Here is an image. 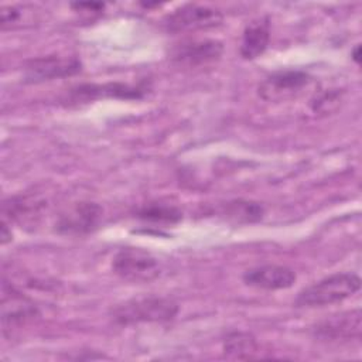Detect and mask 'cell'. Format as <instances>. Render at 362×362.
I'll use <instances>...</instances> for the list:
<instances>
[{
	"mask_svg": "<svg viewBox=\"0 0 362 362\" xmlns=\"http://www.w3.org/2000/svg\"><path fill=\"white\" fill-rule=\"evenodd\" d=\"M361 287V279L354 273H335L303 288L296 297L297 307H322L344 301Z\"/></svg>",
	"mask_w": 362,
	"mask_h": 362,
	"instance_id": "obj_1",
	"label": "cell"
},
{
	"mask_svg": "<svg viewBox=\"0 0 362 362\" xmlns=\"http://www.w3.org/2000/svg\"><path fill=\"white\" fill-rule=\"evenodd\" d=\"M178 313L174 300L158 296H148L129 300L113 308L112 315L117 324L130 325L137 322H165Z\"/></svg>",
	"mask_w": 362,
	"mask_h": 362,
	"instance_id": "obj_2",
	"label": "cell"
},
{
	"mask_svg": "<svg viewBox=\"0 0 362 362\" xmlns=\"http://www.w3.org/2000/svg\"><path fill=\"white\" fill-rule=\"evenodd\" d=\"M112 267L120 279L132 283H148L161 273L157 257L140 247L120 249L113 257Z\"/></svg>",
	"mask_w": 362,
	"mask_h": 362,
	"instance_id": "obj_3",
	"label": "cell"
},
{
	"mask_svg": "<svg viewBox=\"0 0 362 362\" xmlns=\"http://www.w3.org/2000/svg\"><path fill=\"white\" fill-rule=\"evenodd\" d=\"M1 327L6 337L24 328L38 317V307L13 286L3 284L1 291Z\"/></svg>",
	"mask_w": 362,
	"mask_h": 362,
	"instance_id": "obj_4",
	"label": "cell"
},
{
	"mask_svg": "<svg viewBox=\"0 0 362 362\" xmlns=\"http://www.w3.org/2000/svg\"><path fill=\"white\" fill-rule=\"evenodd\" d=\"M311 81L303 71H279L260 82L257 93L267 102H286L301 96Z\"/></svg>",
	"mask_w": 362,
	"mask_h": 362,
	"instance_id": "obj_5",
	"label": "cell"
},
{
	"mask_svg": "<svg viewBox=\"0 0 362 362\" xmlns=\"http://www.w3.org/2000/svg\"><path fill=\"white\" fill-rule=\"evenodd\" d=\"M222 13L216 8L199 4H185L168 14L164 24L171 33H188L216 27L222 23Z\"/></svg>",
	"mask_w": 362,
	"mask_h": 362,
	"instance_id": "obj_6",
	"label": "cell"
},
{
	"mask_svg": "<svg viewBox=\"0 0 362 362\" xmlns=\"http://www.w3.org/2000/svg\"><path fill=\"white\" fill-rule=\"evenodd\" d=\"M361 331L362 314L359 308L329 315L314 327V335L322 341L359 339Z\"/></svg>",
	"mask_w": 362,
	"mask_h": 362,
	"instance_id": "obj_7",
	"label": "cell"
},
{
	"mask_svg": "<svg viewBox=\"0 0 362 362\" xmlns=\"http://www.w3.org/2000/svg\"><path fill=\"white\" fill-rule=\"evenodd\" d=\"M102 218V208L95 202H76L58 216L57 230L62 235H85L92 232Z\"/></svg>",
	"mask_w": 362,
	"mask_h": 362,
	"instance_id": "obj_8",
	"label": "cell"
},
{
	"mask_svg": "<svg viewBox=\"0 0 362 362\" xmlns=\"http://www.w3.org/2000/svg\"><path fill=\"white\" fill-rule=\"evenodd\" d=\"M79 71L81 62L78 58L48 55L31 59L24 68V78L27 82H42L71 76Z\"/></svg>",
	"mask_w": 362,
	"mask_h": 362,
	"instance_id": "obj_9",
	"label": "cell"
},
{
	"mask_svg": "<svg viewBox=\"0 0 362 362\" xmlns=\"http://www.w3.org/2000/svg\"><path fill=\"white\" fill-rule=\"evenodd\" d=\"M222 51V42L216 40H192L177 44L171 51V58L181 65L198 66L219 59Z\"/></svg>",
	"mask_w": 362,
	"mask_h": 362,
	"instance_id": "obj_10",
	"label": "cell"
},
{
	"mask_svg": "<svg viewBox=\"0 0 362 362\" xmlns=\"http://www.w3.org/2000/svg\"><path fill=\"white\" fill-rule=\"evenodd\" d=\"M243 281L247 286L263 290H283L288 288L296 281V273L287 266L264 264L245 272Z\"/></svg>",
	"mask_w": 362,
	"mask_h": 362,
	"instance_id": "obj_11",
	"label": "cell"
},
{
	"mask_svg": "<svg viewBox=\"0 0 362 362\" xmlns=\"http://www.w3.org/2000/svg\"><path fill=\"white\" fill-rule=\"evenodd\" d=\"M146 93V88L140 85H127V83H86L72 89L71 99L75 102L79 100H93L99 98H119V99H140Z\"/></svg>",
	"mask_w": 362,
	"mask_h": 362,
	"instance_id": "obj_12",
	"label": "cell"
},
{
	"mask_svg": "<svg viewBox=\"0 0 362 362\" xmlns=\"http://www.w3.org/2000/svg\"><path fill=\"white\" fill-rule=\"evenodd\" d=\"M45 202L34 195H20L4 201L3 215L8 216L10 222L16 221L21 225L35 223L41 216Z\"/></svg>",
	"mask_w": 362,
	"mask_h": 362,
	"instance_id": "obj_13",
	"label": "cell"
},
{
	"mask_svg": "<svg viewBox=\"0 0 362 362\" xmlns=\"http://www.w3.org/2000/svg\"><path fill=\"white\" fill-rule=\"evenodd\" d=\"M270 40V25L267 18L250 21L242 35L240 55L245 59H255L264 52Z\"/></svg>",
	"mask_w": 362,
	"mask_h": 362,
	"instance_id": "obj_14",
	"label": "cell"
},
{
	"mask_svg": "<svg viewBox=\"0 0 362 362\" xmlns=\"http://www.w3.org/2000/svg\"><path fill=\"white\" fill-rule=\"evenodd\" d=\"M223 352L230 359H253L262 356L256 338L247 332H230L223 341Z\"/></svg>",
	"mask_w": 362,
	"mask_h": 362,
	"instance_id": "obj_15",
	"label": "cell"
},
{
	"mask_svg": "<svg viewBox=\"0 0 362 362\" xmlns=\"http://www.w3.org/2000/svg\"><path fill=\"white\" fill-rule=\"evenodd\" d=\"M41 13L37 7L20 4V6H7L1 8L0 25L1 30H16L23 27H30L40 21Z\"/></svg>",
	"mask_w": 362,
	"mask_h": 362,
	"instance_id": "obj_16",
	"label": "cell"
},
{
	"mask_svg": "<svg viewBox=\"0 0 362 362\" xmlns=\"http://www.w3.org/2000/svg\"><path fill=\"white\" fill-rule=\"evenodd\" d=\"M223 215L235 222H255L263 215V208L252 201H232L228 202Z\"/></svg>",
	"mask_w": 362,
	"mask_h": 362,
	"instance_id": "obj_17",
	"label": "cell"
},
{
	"mask_svg": "<svg viewBox=\"0 0 362 362\" xmlns=\"http://www.w3.org/2000/svg\"><path fill=\"white\" fill-rule=\"evenodd\" d=\"M139 216L144 221L158 222V223H174L181 219V212L173 206L165 204H150L143 206L139 211Z\"/></svg>",
	"mask_w": 362,
	"mask_h": 362,
	"instance_id": "obj_18",
	"label": "cell"
},
{
	"mask_svg": "<svg viewBox=\"0 0 362 362\" xmlns=\"http://www.w3.org/2000/svg\"><path fill=\"white\" fill-rule=\"evenodd\" d=\"M72 7L78 11H102L105 4L102 3H75Z\"/></svg>",
	"mask_w": 362,
	"mask_h": 362,
	"instance_id": "obj_19",
	"label": "cell"
},
{
	"mask_svg": "<svg viewBox=\"0 0 362 362\" xmlns=\"http://www.w3.org/2000/svg\"><path fill=\"white\" fill-rule=\"evenodd\" d=\"M359 49H361V47L356 45V48H355V51H354V59H355L356 62H359Z\"/></svg>",
	"mask_w": 362,
	"mask_h": 362,
	"instance_id": "obj_20",
	"label": "cell"
}]
</instances>
